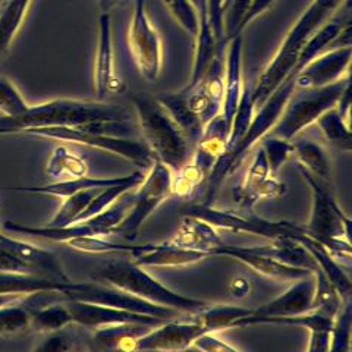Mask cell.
<instances>
[{
  "instance_id": "603a6c76",
  "label": "cell",
  "mask_w": 352,
  "mask_h": 352,
  "mask_svg": "<svg viewBox=\"0 0 352 352\" xmlns=\"http://www.w3.org/2000/svg\"><path fill=\"white\" fill-rule=\"evenodd\" d=\"M252 250L258 252V254L274 258L292 267H300L310 272L318 269L316 260L308 252V250L302 244H300L298 241L292 238L273 239L270 245L252 247Z\"/></svg>"
},
{
  "instance_id": "83f0119b",
  "label": "cell",
  "mask_w": 352,
  "mask_h": 352,
  "mask_svg": "<svg viewBox=\"0 0 352 352\" xmlns=\"http://www.w3.org/2000/svg\"><path fill=\"white\" fill-rule=\"evenodd\" d=\"M316 124L320 128L324 138L333 147L351 151L352 147V134H351V124L339 113V110L335 107L326 110V112L316 120Z\"/></svg>"
},
{
  "instance_id": "74e56055",
  "label": "cell",
  "mask_w": 352,
  "mask_h": 352,
  "mask_svg": "<svg viewBox=\"0 0 352 352\" xmlns=\"http://www.w3.org/2000/svg\"><path fill=\"white\" fill-rule=\"evenodd\" d=\"M261 150L266 154L269 168L272 175H278L285 162L289 159L294 151V144L289 140H283L280 137L267 134L261 140Z\"/></svg>"
},
{
  "instance_id": "4316f807",
  "label": "cell",
  "mask_w": 352,
  "mask_h": 352,
  "mask_svg": "<svg viewBox=\"0 0 352 352\" xmlns=\"http://www.w3.org/2000/svg\"><path fill=\"white\" fill-rule=\"evenodd\" d=\"M252 313V308L239 305H213L208 304L192 313V316L200 322L207 332H220L223 329H234L236 322L242 317H247Z\"/></svg>"
},
{
  "instance_id": "cb8c5ba5",
  "label": "cell",
  "mask_w": 352,
  "mask_h": 352,
  "mask_svg": "<svg viewBox=\"0 0 352 352\" xmlns=\"http://www.w3.org/2000/svg\"><path fill=\"white\" fill-rule=\"evenodd\" d=\"M128 176H118V178H91V176H82L76 179H65V181H53L52 184L43 186H24V188H14L15 191L28 192V194H41V195H53L65 198L74 192L82 190H103L107 186L124 182Z\"/></svg>"
},
{
  "instance_id": "9c48e42d",
  "label": "cell",
  "mask_w": 352,
  "mask_h": 352,
  "mask_svg": "<svg viewBox=\"0 0 352 352\" xmlns=\"http://www.w3.org/2000/svg\"><path fill=\"white\" fill-rule=\"evenodd\" d=\"M128 44L140 75L148 84L157 82L163 68V46L153 25L144 0H135L128 30Z\"/></svg>"
},
{
  "instance_id": "d590c367",
  "label": "cell",
  "mask_w": 352,
  "mask_h": 352,
  "mask_svg": "<svg viewBox=\"0 0 352 352\" xmlns=\"http://www.w3.org/2000/svg\"><path fill=\"white\" fill-rule=\"evenodd\" d=\"M332 345L330 351H344L349 352L352 349V313H351V298L345 300L336 313L332 330Z\"/></svg>"
},
{
  "instance_id": "f35d334b",
  "label": "cell",
  "mask_w": 352,
  "mask_h": 352,
  "mask_svg": "<svg viewBox=\"0 0 352 352\" xmlns=\"http://www.w3.org/2000/svg\"><path fill=\"white\" fill-rule=\"evenodd\" d=\"M28 106L15 84L5 76H0V113L2 116H21L27 112Z\"/></svg>"
},
{
  "instance_id": "d6a6232c",
  "label": "cell",
  "mask_w": 352,
  "mask_h": 352,
  "mask_svg": "<svg viewBox=\"0 0 352 352\" xmlns=\"http://www.w3.org/2000/svg\"><path fill=\"white\" fill-rule=\"evenodd\" d=\"M252 90H254V87H248V85H245L244 90H242L238 109H236L235 116L232 119V124H230L228 148L234 147L236 142L245 135L251 120H252V118H254L256 106H254V100H252Z\"/></svg>"
},
{
  "instance_id": "2e32d148",
  "label": "cell",
  "mask_w": 352,
  "mask_h": 352,
  "mask_svg": "<svg viewBox=\"0 0 352 352\" xmlns=\"http://www.w3.org/2000/svg\"><path fill=\"white\" fill-rule=\"evenodd\" d=\"M214 256H226L230 258H235L239 263L245 264L247 267L252 269L254 272L263 274V276L270 279H279V280H296L308 273H313L310 270L292 267L288 264H283L278 260L266 257L263 254H258L252 247L244 248V247H232L223 244L214 251Z\"/></svg>"
},
{
  "instance_id": "f6af8a7d",
  "label": "cell",
  "mask_w": 352,
  "mask_h": 352,
  "mask_svg": "<svg viewBox=\"0 0 352 352\" xmlns=\"http://www.w3.org/2000/svg\"><path fill=\"white\" fill-rule=\"evenodd\" d=\"M28 296V295H27ZM25 295H18V294H0V307L10 304V302H18L24 300Z\"/></svg>"
},
{
  "instance_id": "8fae6325",
  "label": "cell",
  "mask_w": 352,
  "mask_h": 352,
  "mask_svg": "<svg viewBox=\"0 0 352 352\" xmlns=\"http://www.w3.org/2000/svg\"><path fill=\"white\" fill-rule=\"evenodd\" d=\"M314 294H316V278L314 273H308L305 276L296 279L294 285L280 294L270 302L258 308H252V313L247 317H242L236 322L235 327L252 326L256 320L264 317H283L295 316L311 311L314 308Z\"/></svg>"
},
{
  "instance_id": "bcb514c9",
  "label": "cell",
  "mask_w": 352,
  "mask_h": 352,
  "mask_svg": "<svg viewBox=\"0 0 352 352\" xmlns=\"http://www.w3.org/2000/svg\"><path fill=\"white\" fill-rule=\"evenodd\" d=\"M98 3H100L102 12H109V9L112 8V5H110V0H98Z\"/></svg>"
},
{
  "instance_id": "f546056e",
  "label": "cell",
  "mask_w": 352,
  "mask_h": 352,
  "mask_svg": "<svg viewBox=\"0 0 352 352\" xmlns=\"http://www.w3.org/2000/svg\"><path fill=\"white\" fill-rule=\"evenodd\" d=\"M28 330H31V311L22 300L0 307V336H16Z\"/></svg>"
},
{
  "instance_id": "ac0fdd59",
  "label": "cell",
  "mask_w": 352,
  "mask_h": 352,
  "mask_svg": "<svg viewBox=\"0 0 352 352\" xmlns=\"http://www.w3.org/2000/svg\"><path fill=\"white\" fill-rule=\"evenodd\" d=\"M157 326V324H156ZM153 324L120 323L93 329L87 338V346L91 351H135L138 339L147 333Z\"/></svg>"
},
{
  "instance_id": "f1b7e54d",
  "label": "cell",
  "mask_w": 352,
  "mask_h": 352,
  "mask_svg": "<svg viewBox=\"0 0 352 352\" xmlns=\"http://www.w3.org/2000/svg\"><path fill=\"white\" fill-rule=\"evenodd\" d=\"M66 245L75 251L87 254H128L135 256L144 250V245H125L113 241H107L106 236H80L66 242Z\"/></svg>"
},
{
  "instance_id": "8d00e7d4",
  "label": "cell",
  "mask_w": 352,
  "mask_h": 352,
  "mask_svg": "<svg viewBox=\"0 0 352 352\" xmlns=\"http://www.w3.org/2000/svg\"><path fill=\"white\" fill-rule=\"evenodd\" d=\"M173 19L194 38L200 30V14L191 0H163Z\"/></svg>"
},
{
  "instance_id": "5b68a950",
  "label": "cell",
  "mask_w": 352,
  "mask_h": 352,
  "mask_svg": "<svg viewBox=\"0 0 352 352\" xmlns=\"http://www.w3.org/2000/svg\"><path fill=\"white\" fill-rule=\"evenodd\" d=\"M348 84H351L349 74L324 87L295 90L269 134L292 141L300 132L316 124L326 110L336 106Z\"/></svg>"
},
{
  "instance_id": "9a60e30c",
  "label": "cell",
  "mask_w": 352,
  "mask_h": 352,
  "mask_svg": "<svg viewBox=\"0 0 352 352\" xmlns=\"http://www.w3.org/2000/svg\"><path fill=\"white\" fill-rule=\"evenodd\" d=\"M98 24V47L94 66V85L97 100H104L109 94L122 93L125 84L118 78L113 62L112 19L109 12H102Z\"/></svg>"
},
{
  "instance_id": "7a4b0ae2",
  "label": "cell",
  "mask_w": 352,
  "mask_h": 352,
  "mask_svg": "<svg viewBox=\"0 0 352 352\" xmlns=\"http://www.w3.org/2000/svg\"><path fill=\"white\" fill-rule=\"evenodd\" d=\"M131 102L137 113L142 141L151 150L154 159L166 164L172 172L184 166L191 157L192 144L157 98L135 93Z\"/></svg>"
},
{
  "instance_id": "1f68e13d",
  "label": "cell",
  "mask_w": 352,
  "mask_h": 352,
  "mask_svg": "<svg viewBox=\"0 0 352 352\" xmlns=\"http://www.w3.org/2000/svg\"><path fill=\"white\" fill-rule=\"evenodd\" d=\"M87 336L81 335L76 330V324L72 323L66 326L56 332H50L44 335L41 342L34 346V351H43V352H63V351H74L80 349L82 340H85Z\"/></svg>"
},
{
  "instance_id": "ba28073f",
  "label": "cell",
  "mask_w": 352,
  "mask_h": 352,
  "mask_svg": "<svg viewBox=\"0 0 352 352\" xmlns=\"http://www.w3.org/2000/svg\"><path fill=\"white\" fill-rule=\"evenodd\" d=\"M59 292L65 300L109 305V307L119 308V310L157 317V318H162V320H170V318H175L182 314L178 310H173V308L148 302L124 289L116 288L113 285L97 282V280L94 282H72L71 280Z\"/></svg>"
},
{
  "instance_id": "8992f818",
  "label": "cell",
  "mask_w": 352,
  "mask_h": 352,
  "mask_svg": "<svg viewBox=\"0 0 352 352\" xmlns=\"http://www.w3.org/2000/svg\"><path fill=\"white\" fill-rule=\"evenodd\" d=\"M25 134L40 138H49L56 141H65L69 144H80L102 151L116 154L142 170L150 169L153 162L156 160L151 150L144 141H138L131 137H119L112 134H103L80 126H44L32 128L25 131Z\"/></svg>"
},
{
  "instance_id": "44dd1931",
  "label": "cell",
  "mask_w": 352,
  "mask_h": 352,
  "mask_svg": "<svg viewBox=\"0 0 352 352\" xmlns=\"http://www.w3.org/2000/svg\"><path fill=\"white\" fill-rule=\"evenodd\" d=\"M294 151L292 154L298 162V168H302L316 179L324 184L329 188H333L332 178V166H330V159L324 148L311 140H298L292 141Z\"/></svg>"
},
{
  "instance_id": "30bf717a",
  "label": "cell",
  "mask_w": 352,
  "mask_h": 352,
  "mask_svg": "<svg viewBox=\"0 0 352 352\" xmlns=\"http://www.w3.org/2000/svg\"><path fill=\"white\" fill-rule=\"evenodd\" d=\"M185 214L200 217L216 229H225L236 234H251L267 238L270 241L278 238H292L298 225L292 222H272L258 217L252 212L219 210L210 204H195L185 208Z\"/></svg>"
},
{
  "instance_id": "b9f144b4",
  "label": "cell",
  "mask_w": 352,
  "mask_h": 352,
  "mask_svg": "<svg viewBox=\"0 0 352 352\" xmlns=\"http://www.w3.org/2000/svg\"><path fill=\"white\" fill-rule=\"evenodd\" d=\"M223 2L225 0H207L208 19H210L213 34L217 41V47L228 44L225 41V32H223Z\"/></svg>"
},
{
  "instance_id": "7402d4cb",
  "label": "cell",
  "mask_w": 352,
  "mask_h": 352,
  "mask_svg": "<svg viewBox=\"0 0 352 352\" xmlns=\"http://www.w3.org/2000/svg\"><path fill=\"white\" fill-rule=\"evenodd\" d=\"M156 98L163 106V109L169 113V116L175 120L176 125H178L184 134L188 137L191 144L195 146V142L200 138L204 126L201 124V120L198 119V116L191 110L185 88L176 93L157 96Z\"/></svg>"
},
{
  "instance_id": "7bdbcfd3",
  "label": "cell",
  "mask_w": 352,
  "mask_h": 352,
  "mask_svg": "<svg viewBox=\"0 0 352 352\" xmlns=\"http://www.w3.org/2000/svg\"><path fill=\"white\" fill-rule=\"evenodd\" d=\"M330 345H332V336H330V330H313V332H310V340H308L307 351L329 352Z\"/></svg>"
},
{
  "instance_id": "277c9868",
  "label": "cell",
  "mask_w": 352,
  "mask_h": 352,
  "mask_svg": "<svg viewBox=\"0 0 352 352\" xmlns=\"http://www.w3.org/2000/svg\"><path fill=\"white\" fill-rule=\"evenodd\" d=\"M311 191V213L305 230L329 250L340 264L351 261V219L336 201L333 188L298 168Z\"/></svg>"
},
{
  "instance_id": "e575fe53",
  "label": "cell",
  "mask_w": 352,
  "mask_h": 352,
  "mask_svg": "<svg viewBox=\"0 0 352 352\" xmlns=\"http://www.w3.org/2000/svg\"><path fill=\"white\" fill-rule=\"evenodd\" d=\"M175 172L176 175L172 176V195H178L181 198L190 197L198 186L207 181V173L191 160Z\"/></svg>"
},
{
  "instance_id": "7c38bea8",
  "label": "cell",
  "mask_w": 352,
  "mask_h": 352,
  "mask_svg": "<svg viewBox=\"0 0 352 352\" xmlns=\"http://www.w3.org/2000/svg\"><path fill=\"white\" fill-rule=\"evenodd\" d=\"M190 320H170L153 326L142 335L135 351H182L191 348L194 340L207 332L204 326L190 314Z\"/></svg>"
},
{
  "instance_id": "836d02e7",
  "label": "cell",
  "mask_w": 352,
  "mask_h": 352,
  "mask_svg": "<svg viewBox=\"0 0 352 352\" xmlns=\"http://www.w3.org/2000/svg\"><path fill=\"white\" fill-rule=\"evenodd\" d=\"M270 175H272V172L269 168L266 154H264V151L260 148L254 154V157H252V162L247 170V175L244 176V179H242L241 185L235 191V201L238 203V206L244 203L245 198L252 191H254L264 179L269 178Z\"/></svg>"
},
{
  "instance_id": "d4e9b609",
  "label": "cell",
  "mask_w": 352,
  "mask_h": 352,
  "mask_svg": "<svg viewBox=\"0 0 352 352\" xmlns=\"http://www.w3.org/2000/svg\"><path fill=\"white\" fill-rule=\"evenodd\" d=\"M46 173L53 181L76 179L88 175V163L84 156L66 146H58L52 151Z\"/></svg>"
},
{
  "instance_id": "e0dca14e",
  "label": "cell",
  "mask_w": 352,
  "mask_h": 352,
  "mask_svg": "<svg viewBox=\"0 0 352 352\" xmlns=\"http://www.w3.org/2000/svg\"><path fill=\"white\" fill-rule=\"evenodd\" d=\"M132 257L134 263L142 267H179L210 258L213 254L201 250L181 248L164 241L160 244H146L144 250Z\"/></svg>"
},
{
  "instance_id": "4dcf8cb0",
  "label": "cell",
  "mask_w": 352,
  "mask_h": 352,
  "mask_svg": "<svg viewBox=\"0 0 352 352\" xmlns=\"http://www.w3.org/2000/svg\"><path fill=\"white\" fill-rule=\"evenodd\" d=\"M100 190H82L78 192H74L68 197H65V201L60 206L58 213L53 216V219L47 223L49 226H68L74 223L78 216L82 213L84 208L90 204L94 195Z\"/></svg>"
},
{
  "instance_id": "ffe728a7",
  "label": "cell",
  "mask_w": 352,
  "mask_h": 352,
  "mask_svg": "<svg viewBox=\"0 0 352 352\" xmlns=\"http://www.w3.org/2000/svg\"><path fill=\"white\" fill-rule=\"evenodd\" d=\"M244 82H242V38L241 36L228 41L225 59V96L222 115L226 122L232 124L238 109Z\"/></svg>"
},
{
  "instance_id": "ab89813d",
  "label": "cell",
  "mask_w": 352,
  "mask_h": 352,
  "mask_svg": "<svg viewBox=\"0 0 352 352\" xmlns=\"http://www.w3.org/2000/svg\"><path fill=\"white\" fill-rule=\"evenodd\" d=\"M252 0H230L223 10V32L225 41H230L232 38L241 36L244 31L242 22L248 12Z\"/></svg>"
},
{
  "instance_id": "c3c4849f",
  "label": "cell",
  "mask_w": 352,
  "mask_h": 352,
  "mask_svg": "<svg viewBox=\"0 0 352 352\" xmlns=\"http://www.w3.org/2000/svg\"><path fill=\"white\" fill-rule=\"evenodd\" d=\"M191 2H192V3H194V5H195V6H197V5H198V0H191Z\"/></svg>"
},
{
  "instance_id": "4fadbf2b",
  "label": "cell",
  "mask_w": 352,
  "mask_h": 352,
  "mask_svg": "<svg viewBox=\"0 0 352 352\" xmlns=\"http://www.w3.org/2000/svg\"><path fill=\"white\" fill-rule=\"evenodd\" d=\"M352 58L351 47L330 49L308 62L296 72L295 90L318 88L332 84L348 74Z\"/></svg>"
},
{
  "instance_id": "5bb4252c",
  "label": "cell",
  "mask_w": 352,
  "mask_h": 352,
  "mask_svg": "<svg viewBox=\"0 0 352 352\" xmlns=\"http://www.w3.org/2000/svg\"><path fill=\"white\" fill-rule=\"evenodd\" d=\"M68 310L72 316V322L80 327L85 329H97L110 324H120V323H147V324H160L166 320H162L157 317H151L146 314L131 313L125 310H119L115 307L93 304L85 301H75V300H65Z\"/></svg>"
},
{
  "instance_id": "484cf974",
  "label": "cell",
  "mask_w": 352,
  "mask_h": 352,
  "mask_svg": "<svg viewBox=\"0 0 352 352\" xmlns=\"http://www.w3.org/2000/svg\"><path fill=\"white\" fill-rule=\"evenodd\" d=\"M32 0H3L0 5V60L10 49Z\"/></svg>"
},
{
  "instance_id": "3957f363",
  "label": "cell",
  "mask_w": 352,
  "mask_h": 352,
  "mask_svg": "<svg viewBox=\"0 0 352 352\" xmlns=\"http://www.w3.org/2000/svg\"><path fill=\"white\" fill-rule=\"evenodd\" d=\"M93 279L113 285L116 288L124 289L148 302L173 308L182 314H192L207 305L206 301L172 291L169 286L163 285L159 279L150 274L146 267L138 266L134 260H110L93 274Z\"/></svg>"
},
{
  "instance_id": "681fc988",
  "label": "cell",
  "mask_w": 352,
  "mask_h": 352,
  "mask_svg": "<svg viewBox=\"0 0 352 352\" xmlns=\"http://www.w3.org/2000/svg\"><path fill=\"white\" fill-rule=\"evenodd\" d=\"M2 235H3V234H2V230H0V236H2Z\"/></svg>"
},
{
  "instance_id": "ee69618b",
  "label": "cell",
  "mask_w": 352,
  "mask_h": 352,
  "mask_svg": "<svg viewBox=\"0 0 352 352\" xmlns=\"http://www.w3.org/2000/svg\"><path fill=\"white\" fill-rule=\"evenodd\" d=\"M228 291L230 292V295L235 296L236 300H244L251 292V280L247 276H244V274H239V276L229 282Z\"/></svg>"
},
{
  "instance_id": "6da1fadb",
  "label": "cell",
  "mask_w": 352,
  "mask_h": 352,
  "mask_svg": "<svg viewBox=\"0 0 352 352\" xmlns=\"http://www.w3.org/2000/svg\"><path fill=\"white\" fill-rule=\"evenodd\" d=\"M340 3H344V0H313L311 5L304 10L295 25L286 34L276 54L260 75L254 90H252V100H254L256 109H258L274 88L288 76L307 41L324 24L330 15L336 12Z\"/></svg>"
},
{
  "instance_id": "52a82bcc",
  "label": "cell",
  "mask_w": 352,
  "mask_h": 352,
  "mask_svg": "<svg viewBox=\"0 0 352 352\" xmlns=\"http://www.w3.org/2000/svg\"><path fill=\"white\" fill-rule=\"evenodd\" d=\"M172 176V169L166 164L159 160L153 162L144 181L138 186L128 214L116 228L115 234L129 241L137 236L140 228L144 225L146 220L170 198Z\"/></svg>"
},
{
  "instance_id": "7dc6e473",
  "label": "cell",
  "mask_w": 352,
  "mask_h": 352,
  "mask_svg": "<svg viewBox=\"0 0 352 352\" xmlns=\"http://www.w3.org/2000/svg\"><path fill=\"white\" fill-rule=\"evenodd\" d=\"M120 2H125V0H110V5H116V3H120Z\"/></svg>"
},
{
  "instance_id": "d6986e66",
  "label": "cell",
  "mask_w": 352,
  "mask_h": 352,
  "mask_svg": "<svg viewBox=\"0 0 352 352\" xmlns=\"http://www.w3.org/2000/svg\"><path fill=\"white\" fill-rule=\"evenodd\" d=\"M168 242L181 248L208 251L213 257H216L214 251L225 244L214 226L191 214H185L176 234Z\"/></svg>"
},
{
  "instance_id": "60d3db41",
  "label": "cell",
  "mask_w": 352,
  "mask_h": 352,
  "mask_svg": "<svg viewBox=\"0 0 352 352\" xmlns=\"http://www.w3.org/2000/svg\"><path fill=\"white\" fill-rule=\"evenodd\" d=\"M191 348H195L198 351H206V352H236L238 348L228 344L226 340L220 339L216 332H204L198 336Z\"/></svg>"
}]
</instances>
